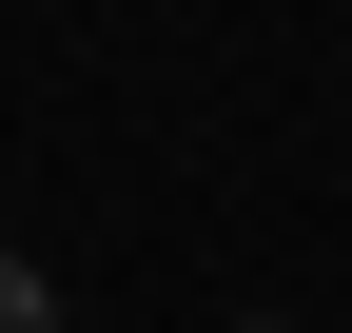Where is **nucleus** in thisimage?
Listing matches in <instances>:
<instances>
[{
    "label": "nucleus",
    "mask_w": 352,
    "mask_h": 333,
    "mask_svg": "<svg viewBox=\"0 0 352 333\" xmlns=\"http://www.w3.org/2000/svg\"><path fill=\"white\" fill-rule=\"evenodd\" d=\"M235 333H294V314H235Z\"/></svg>",
    "instance_id": "2"
},
{
    "label": "nucleus",
    "mask_w": 352,
    "mask_h": 333,
    "mask_svg": "<svg viewBox=\"0 0 352 333\" xmlns=\"http://www.w3.org/2000/svg\"><path fill=\"white\" fill-rule=\"evenodd\" d=\"M0 333H59V275L39 255H0Z\"/></svg>",
    "instance_id": "1"
}]
</instances>
